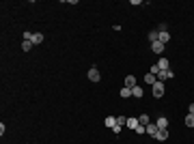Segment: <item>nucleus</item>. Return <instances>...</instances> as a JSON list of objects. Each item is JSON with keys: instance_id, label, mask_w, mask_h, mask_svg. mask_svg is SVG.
Segmentation results:
<instances>
[{"instance_id": "1", "label": "nucleus", "mask_w": 194, "mask_h": 144, "mask_svg": "<svg viewBox=\"0 0 194 144\" xmlns=\"http://www.w3.org/2000/svg\"><path fill=\"white\" fill-rule=\"evenodd\" d=\"M153 97H157V99H160V97H164V82H160V80H157V82L153 84Z\"/></svg>"}, {"instance_id": "2", "label": "nucleus", "mask_w": 194, "mask_h": 144, "mask_svg": "<svg viewBox=\"0 0 194 144\" xmlns=\"http://www.w3.org/2000/svg\"><path fill=\"white\" fill-rule=\"evenodd\" d=\"M89 80H91V82H99V80H101V75H99V69H97V67H91V69H89Z\"/></svg>"}, {"instance_id": "3", "label": "nucleus", "mask_w": 194, "mask_h": 144, "mask_svg": "<svg viewBox=\"0 0 194 144\" xmlns=\"http://www.w3.org/2000/svg\"><path fill=\"white\" fill-rule=\"evenodd\" d=\"M173 75H175V73H173L170 69H164V71H160V73H157V78H160V82H164V80H170Z\"/></svg>"}, {"instance_id": "4", "label": "nucleus", "mask_w": 194, "mask_h": 144, "mask_svg": "<svg viewBox=\"0 0 194 144\" xmlns=\"http://www.w3.org/2000/svg\"><path fill=\"white\" fill-rule=\"evenodd\" d=\"M168 138V129H164V127H157V133H155V140H166Z\"/></svg>"}, {"instance_id": "5", "label": "nucleus", "mask_w": 194, "mask_h": 144, "mask_svg": "<svg viewBox=\"0 0 194 144\" xmlns=\"http://www.w3.org/2000/svg\"><path fill=\"white\" fill-rule=\"evenodd\" d=\"M125 86H127V88H134V86H138L136 78H134V75H125Z\"/></svg>"}, {"instance_id": "6", "label": "nucleus", "mask_w": 194, "mask_h": 144, "mask_svg": "<svg viewBox=\"0 0 194 144\" xmlns=\"http://www.w3.org/2000/svg\"><path fill=\"white\" fill-rule=\"evenodd\" d=\"M164 48H166V45H164V43H160V41H155V43H151V49H153L155 54H162V52H164Z\"/></svg>"}, {"instance_id": "7", "label": "nucleus", "mask_w": 194, "mask_h": 144, "mask_svg": "<svg viewBox=\"0 0 194 144\" xmlns=\"http://www.w3.org/2000/svg\"><path fill=\"white\" fill-rule=\"evenodd\" d=\"M147 133L155 138V133H157V125H155V123H149V125H147Z\"/></svg>"}, {"instance_id": "8", "label": "nucleus", "mask_w": 194, "mask_h": 144, "mask_svg": "<svg viewBox=\"0 0 194 144\" xmlns=\"http://www.w3.org/2000/svg\"><path fill=\"white\" fill-rule=\"evenodd\" d=\"M39 43H43V35L41 32H35L33 35V45H39Z\"/></svg>"}, {"instance_id": "9", "label": "nucleus", "mask_w": 194, "mask_h": 144, "mask_svg": "<svg viewBox=\"0 0 194 144\" xmlns=\"http://www.w3.org/2000/svg\"><path fill=\"white\" fill-rule=\"evenodd\" d=\"M157 41H160V43H164V45H166V43H168V41H170V32H160V39H157Z\"/></svg>"}, {"instance_id": "10", "label": "nucleus", "mask_w": 194, "mask_h": 144, "mask_svg": "<svg viewBox=\"0 0 194 144\" xmlns=\"http://www.w3.org/2000/svg\"><path fill=\"white\" fill-rule=\"evenodd\" d=\"M138 125H140V123H138V118H134V116H132V118H127V127H130V129H134V131H136V127H138Z\"/></svg>"}, {"instance_id": "11", "label": "nucleus", "mask_w": 194, "mask_h": 144, "mask_svg": "<svg viewBox=\"0 0 194 144\" xmlns=\"http://www.w3.org/2000/svg\"><path fill=\"white\" fill-rule=\"evenodd\" d=\"M155 125H157V127H164V129H168V118H166V116H160Z\"/></svg>"}, {"instance_id": "12", "label": "nucleus", "mask_w": 194, "mask_h": 144, "mask_svg": "<svg viewBox=\"0 0 194 144\" xmlns=\"http://www.w3.org/2000/svg\"><path fill=\"white\" fill-rule=\"evenodd\" d=\"M132 97L143 99V88H140V86H134V88H132Z\"/></svg>"}, {"instance_id": "13", "label": "nucleus", "mask_w": 194, "mask_h": 144, "mask_svg": "<svg viewBox=\"0 0 194 144\" xmlns=\"http://www.w3.org/2000/svg\"><path fill=\"white\" fill-rule=\"evenodd\" d=\"M145 82H147V84H151V86H153V84L157 82V78H155L153 73H147V75H145Z\"/></svg>"}, {"instance_id": "14", "label": "nucleus", "mask_w": 194, "mask_h": 144, "mask_svg": "<svg viewBox=\"0 0 194 144\" xmlns=\"http://www.w3.org/2000/svg\"><path fill=\"white\" fill-rule=\"evenodd\" d=\"M119 95L123 97V99H127V97H132V88H127V86H123V88H121V93H119Z\"/></svg>"}, {"instance_id": "15", "label": "nucleus", "mask_w": 194, "mask_h": 144, "mask_svg": "<svg viewBox=\"0 0 194 144\" xmlns=\"http://www.w3.org/2000/svg\"><path fill=\"white\" fill-rule=\"evenodd\" d=\"M157 39H160V32H157V30H151V32H149V41H151V43H155Z\"/></svg>"}, {"instance_id": "16", "label": "nucleus", "mask_w": 194, "mask_h": 144, "mask_svg": "<svg viewBox=\"0 0 194 144\" xmlns=\"http://www.w3.org/2000/svg\"><path fill=\"white\" fill-rule=\"evenodd\" d=\"M138 123H140V125H149V123H151V121H149V116H147V114H140V116H138Z\"/></svg>"}, {"instance_id": "17", "label": "nucleus", "mask_w": 194, "mask_h": 144, "mask_svg": "<svg viewBox=\"0 0 194 144\" xmlns=\"http://www.w3.org/2000/svg\"><path fill=\"white\" fill-rule=\"evenodd\" d=\"M183 123H186V127H194V114H188Z\"/></svg>"}, {"instance_id": "18", "label": "nucleus", "mask_w": 194, "mask_h": 144, "mask_svg": "<svg viewBox=\"0 0 194 144\" xmlns=\"http://www.w3.org/2000/svg\"><path fill=\"white\" fill-rule=\"evenodd\" d=\"M157 67H160V71H164V69H168V60H166V58H160V62H157Z\"/></svg>"}, {"instance_id": "19", "label": "nucleus", "mask_w": 194, "mask_h": 144, "mask_svg": "<svg viewBox=\"0 0 194 144\" xmlns=\"http://www.w3.org/2000/svg\"><path fill=\"white\" fill-rule=\"evenodd\" d=\"M104 123H106V127H114V125H117V118H114V116H108Z\"/></svg>"}, {"instance_id": "20", "label": "nucleus", "mask_w": 194, "mask_h": 144, "mask_svg": "<svg viewBox=\"0 0 194 144\" xmlns=\"http://www.w3.org/2000/svg\"><path fill=\"white\" fill-rule=\"evenodd\" d=\"M30 48H33V41H22V49L24 52H30Z\"/></svg>"}, {"instance_id": "21", "label": "nucleus", "mask_w": 194, "mask_h": 144, "mask_svg": "<svg viewBox=\"0 0 194 144\" xmlns=\"http://www.w3.org/2000/svg\"><path fill=\"white\" fill-rule=\"evenodd\" d=\"M117 125H121V127L127 125V118H125V116H117Z\"/></svg>"}, {"instance_id": "22", "label": "nucleus", "mask_w": 194, "mask_h": 144, "mask_svg": "<svg viewBox=\"0 0 194 144\" xmlns=\"http://www.w3.org/2000/svg\"><path fill=\"white\" fill-rule=\"evenodd\" d=\"M157 32H168V24H160L157 26Z\"/></svg>"}, {"instance_id": "23", "label": "nucleus", "mask_w": 194, "mask_h": 144, "mask_svg": "<svg viewBox=\"0 0 194 144\" xmlns=\"http://www.w3.org/2000/svg\"><path fill=\"white\" fill-rule=\"evenodd\" d=\"M136 133H140V136L147 133V127H145V125H138V127H136Z\"/></svg>"}, {"instance_id": "24", "label": "nucleus", "mask_w": 194, "mask_h": 144, "mask_svg": "<svg viewBox=\"0 0 194 144\" xmlns=\"http://www.w3.org/2000/svg\"><path fill=\"white\" fill-rule=\"evenodd\" d=\"M121 129H123L121 125H114V127H112V131H114V133H121Z\"/></svg>"}, {"instance_id": "25", "label": "nucleus", "mask_w": 194, "mask_h": 144, "mask_svg": "<svg viewBox=\"0 0 194 144\" xmlns=\"http://www.w3.org/2000/svg\"><path fill=\"white\" fill-rule=\"evenodd\" d=\"M188 114H194V103H190V105H188Z\"/></svg>"}]
</instances>
